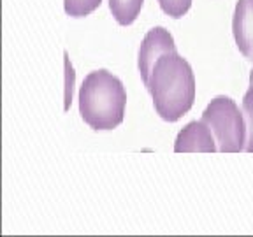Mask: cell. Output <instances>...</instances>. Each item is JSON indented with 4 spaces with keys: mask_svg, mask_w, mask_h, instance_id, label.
<instances>
[{
    "mask_svg": "<svg viewBox=\"0 0 253 237\" xmlns=\"http://www.w3.org/2000/svg\"><path fill=\"white\" fill-rule=\"evenodd\" d=\"M102 0H63L65 12L72 18H83L99 7Z\"/></svg>",
    "mask_w": 253,
    "mask_h": 237,
    "instance_id": "9c48e42d",
    "label": "cell"
},
{
    "mask_svg": "<svg viewBox=\"0 0 253 237\" xmlns=\"http://www.w3.org/2000/svg\"><path fill=\"white\" fill-rule=\"evenodd\" d=\"M232 32L239 51L253 62V0H239L236 4Z\"/></svg>",
    "mask_w": 253,
    "mask_h": 237,
    "instance_id": "8992f818",
    "label": "cell"
},
{
    "mask_svg": "<svg viewBox=\"0 0 253 237\" xmlns=\"http://www.w3.org/2000/svg\"><path fill=\"white\" fill-rule=\"evenodd\" d=\"M146 88L153 97L155 111L166 121H178L194 106V72L190 63L178 53L158 58Z\"/></svg>",
    "mask_w": 253,
    "mask_h": 237,
    "instance_id": "6da1fadb",
    "label": "cell"
},
{
    "mask_svg": "<svg viewBox=\"0 0 253 237\" xmlns=\"http://www.w3.org/2000/svg\"><path fill=\"white\" fill-rule=\"evenodd\" d=\"M170 53H178L172 36L162 27L151 28L142 40L137 58V67L142 83L146 84L150 81L151 72H153V67L158 62V58H162L164 55H170Z\"/></svg>",
    "mask_w": 253,
    "mask_h": 237,
    "instance_id": "277c9868",
    "label": "cell"
},
{
    "mask_svg": "<svg viewBox=\"0 0 253 237\" xmlns=\"http://www.w3.org/2000/svg\"><path fill=\"white\" fill-rule=\"evenodd\" d=\"M158 4H160L162 11L169 14L170 18H181L188 12L192 0H158Z\"/></svg>",
    "mask_w": 253,
    "mask_h": 237,
    "instance_id": "8fae6325",
    "label": "cell"
},
{
    "mask_svg": "<svg viewBox=\"0 0 253 237\" xmlns=\"http://www.w3.org/2000/svg\"><path fill=\"white\" fill-rule=\"evenodd\" d=\"M243 118L246 123V142L245 150L246 153H253V84L250 86V90L246 91L245 99H243Z\"/></svg>",
    "mask_w": 253,
    "mask_h": 237,
    "instance_id": "ba28073f",
    "label": "cell"
},
{
    "mask_svg": "<svg viewBox=\"0 0 253 237\" xmlns=\"http://www.w3.org/2000/svg\"><path fill=\"white\" fill-rule=\"evenodd\" d=\"M144 0H109V9L120 25H130L139 16Z\"/></svg>",
    "mask_w": 253,
    "mask_h": 237,
    "instance_id": "52a82bcc",
    "label": "cell"
},
{
    "mask_svg": "<svg viewBox=\"0 0 253 237\" xmlns=\"http://www.w3.org/2000/svg\"><path fill=\"white\" fill-rule=\"evenodd\" d=\"M202 121L210 126L221 153H239L245 150L246 123L243 111L229 97H216L202 113Z\"/></svg>",
    "mask_w": 253,
    "mask_h": 237,
    "instance_id": "3957f363",
    "label": "cell"
},
{
    "mask_svg": "<svg viewBox=\"0 0 253 237\" xmlns=\"http://www.w3.org/2000/svg\"><path fill=\"white\" fill-rule=\"evenodd\" d=\"M176 153H213L218 151L211 128L204 121H192L183 128L174 144Z\"/></svg>",
    "mask_w": 253,
    "mask_h": 237,
    "instance_id": "5b68a950",
    "label": "cell"
},
{
    "mask_svg": "<svg viewBox=\"0 0 253 237\" xmlns=\"http://www.w3.org/2000/svg\"><path fill=\"white\" fill-rule=\"evenodd\" d=\"M63 67H65V95H63V109L69 111L71 109V102H72V91H74V83H76V72L74 67L71 65V60H69L67 53H63Z\"/></svg>",
    "mask_w": 253,
    "mask_h": 237,
    "instance_id": "30bf717a",
    "label": "cell"
},
{
    "mask_svg": "<svg viewBox=\"0 0 253 237\" xmlns=\"http://www.w3.org/2000/svg\"><path fill=\"white\" fill-rule=\"evenodd\" d=\"M250 84H253V69H252V72H250Z\"/></svg>",
    "mask_w": 253,
    "mask_h": 237,
    "instance_id": "7c38bea8",
    "label": "cell"
},
{
    "mask_svg": "<svg viewBox=\"0 0 253 237\" xmlns=\"http://www.w3.org/2000/svg\"><path fill=\"white\" fill-rule=\"evenodd\" d=\"M126 91L122 81L107 71L84 78L79 90V113L93 130H113L123 121Z\"/></svg>",
    "mask_w": 253,
    "mask_h": 237,
    "instance_id": "7a4b0ae2",
    "label": "cell"
}]
</instances>
